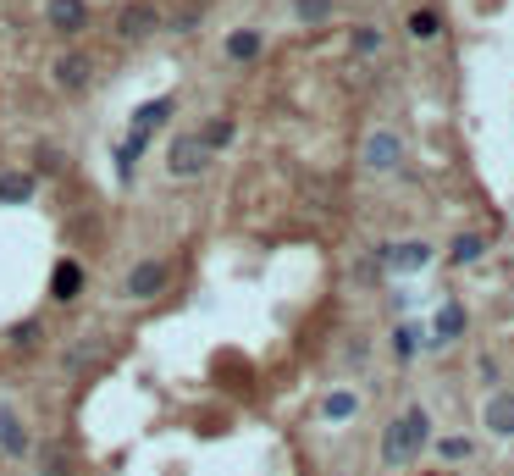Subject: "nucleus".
Segmentation results:
<instances>
[{
    "mask_svg": "<svg viewBox=\"0 0 514 476\" xmlns=\"http://www.w3.org/2000/svg\"><path fill=\"white\" fill-rule=\"evenodd\" d=\"M426 443H431V421H426L420 404H409V410L398 421H388V432H382V465H409Z\"/></svg>",
    "mask_w": 514,
    "mask_h": 476,
    "instance_id": "1",
    "label": "nucleus"
},
{
    "mask_svg": "<svg viewBox=\"0 0 514 476\" xmlns=\"http://www.w3.org/2000/svg\"><path fill=\"white\" fill-rule=\"evenodd\" d=\"M50 84H55L61 95H84V89L95 84V61H89L84 50H61V56L50 61Z\"/></svg>",
    "mask_w": 514,
    "mask_h": 476,
    "instance_id": "2",
    "label": "nucleus"
},
{
    "mask_svg": "<svg viewBox=\"0 0 514 476\" xmlns=\"http://www.w3.org/2000/svg\"><path fill=\"white\" fill-rule=\"evenodd\" d=\"M166 172H172V177H205V172H210V150L199 145V133L166 145Z\"/></svg>",
    "mask_w": 514,
    "mask_h": 476,
    "instance_id": "3",
    "label": "nucleus"
},
{
    "mask_svg": "<svg viewBox=\"0 0 514 476\" xmlns=\"http://www.w3.org/2000/svg\"><path fill=\"white\" fill-rule=\"evenodd\" d=\"M166 283H172V266H166V260H138V266L127 271L122 294H127V299H156Z\"/></svg>",
    "mask_w": 514,
    "mask_h": 476,
    "instance_id": "4",
    "label": "nucleus"
},
{
    "mask_svg": "<svg viewBox=\"0 0 514 476\" xmlns=\"http://www.w3.org/2000/svg\"><path fill=\"white\" fill-rule=\"evenodd\" d=\"M45 23L55 34H84L89 28V0H45Z\"/></svg>",
    "mask_w": 514,
    "mask_h": 476,
    "instance_id": "5",
    "label": "nucleus"
},
{
    "mask_svg": "<svg viewBox=\"0 0 514 476\" xmlns=\"http://www.w3.org/2000/svg\"><path fill=\"white\" fill-rule=\"evenodd\" d=\"M156 23H161V12L150 6V0H133V6H122V17H116V39H150Z\"/></svg>",
    "mask_w": 514,
    "mask_h": 476,
    "instance_id": "6",
    "label": "nucleus"
},
{
    "mask_svg": "<svg viewBox=\"0 0 514 476\" xmlns=\"http://www.w3.org/2000/svg\"><path fill=\"white\" fill-rule=\"evenodd\" d=\"M404 161V145H398V133H371V139H365V167H371V172H393Z\"/></svg>",
    "mask_w": 514,
    "mask_h": 476,
    "instance_id": "7",
    "label": "nucleus"
},
{
    "mask_svg": "<svg viewBox=\"0 0 514 476\" xmlns=\"http://www.w3.org/2000/svg\"><path fill=\"white\" fill-rule=\"evenodd\" d=\"M222 56L238 61V66H249L255 56H266V34H260V28H233L227 45H222Z\"/></svg>",
    "mask_w": 514,
    "mask_h": 476,
    "instance_id": "8",
    "label": "nucleus"
},
{
    "mask_svg": "<svg viewBox=\"0 0 514 476\" xmlns=\"http://www.w3.org/2000/svg\"><path fill=\"white\" fill-rule=\"evenodd\" d=\"M382 50H388V39H382V28H371V23H359V28H348V56H354V61H382Z\"/></svg>",
    "mask_w": 514,
    "mask_h": 476,
    "instance_id": "9",
    "label": "nucleus"
},
{
    "mask_svg": "<svg viewBox=\"0 0 514 476\" xmlns=\"http://www.w3.org/2000/svg\"><path fill=\"white\" fill-rule=\"evenodd\" d=\"M481 416H487V432H498V438H514V393H492Z\"/></svg>",
    "mask_w": 514,
    "mask_h": 476,
    "instance_id": "10",
    "label": "nucleus"
},
{
    "mask_svg": "<svg viewBox=\"0 0 514 476\" xmlns=\"http://www.w3.org/2000/svg\"><path fill=\"white\" fill-rule=\"evenodd\" d=\"M465 305H443V310H437V321H431V338H437V344H459V338H465Z\"/></svg>",
    "mask_w": 514,
    "mask_h": 476,
    "instance_id": "11",
    "label": "nucleus"
},
{
    "mask_svg": "<svg viewBox=\"0 0 514 476\" xmlns=\"http://www.w3.org/2000/svg\"><path fill=\"white\" fill-rule=\"evenodd\" d=\"M0 449H6L12 460H23V454H28V432H23L17 410H0Z\"/></svg>",
    "mask_w": 514,
    "mask_h": 476,
    "instance_id": "12",
    "label": "nucleus"
},
{
    "mask_svg": "<svg viewBox=\"0 0 514 476\" xmlns=\"http://www.w3.org/2000/svg\"><path fill=\"white\" fill-rule=\"evenodd\" d=\"M172 111H177V100H172V95H161V100H150V106H138V111H133V127H138V133H156Z\"/></svg>",
    "mask_w": 514,
    "mask_h": 476,
    "instance_id": "13",
    "label": "nucleus"
},
{
    "mask_svg": "<svg viewBox=\"0 0 514 476\" xmlns=\"http://www.w3.org/2000/svg\"><path fill=\"white\" fill-rule=\"evenodd\" d=\"M34 199V172H6L0 177V206H28Z\"/></svg>",
    "mask_w": 514,
    "mask_h": 476,
    "instance_id": "14",
    "label": "nucleus"
},
{
    "mask_svg": "<svg viewBox=\"0 0 514 476\" xmlns=\"http://www.w3.org/2000/svg\"><path fill=\"white\" fill-rule=\"evenodd\" d=\"M78 289H84V266H78V260H61L50 294H55V299H78Z\"/></svg>",
    "mask_w": 514,
    "mask_h": 476,
    "instance_id": "15",
    "label": "nucleus"
},
{
    "mask_svg": "<svg viewBox=\"0 0 514 476\" xmlns=\"http://www.w3.org/2000/svg\"><path fill=\"white\" fill-rule=\"evenodd\" d=\"M199 145H205L210 156H216V150H227V145H233V122H227V116H210V122L199 127Z\"/></svg>",
    "mask_w": 514,
    "mask_h": 476,
    "instance_id": "16",
    "label": "nucleus"
},
{
    "mask_svg": "<svg viewBox=\"0 0 514 476\" xmlns=\"http://www.w3.org/2000/svg\"><path fill=\"white\" fill-rule=\"evenodd\" d=\"M388 260H393L398 271H420V266L431 260V244H393V249H388Z\"/></svg>",
    "mask_w": 514,
    "mask_h": 476,
    "instance_id": "17",
    "label": "nucleus"
},
{
    "mask_svg": "<svg viewBox=\"0 0 514 476\" xmlns=\"http://www.w3.org/2000/svg\"><path fill=\"white\" fill-rule=\"evenodd\" d=\"M293 17L305 28H321V23H332V0H293Z\"/></svg>",
    "mask_w": 514,
    "mask_h": 476,
    "instance_id": "18",
    "label": "nucleus"
},
{
    "mask_svg": "<svg viewBox=\"0 0 514 476\" xmlns=\"http://www.w3.org/2000/svg\"><path fill=\"white\" fill-rule=\"evenodd\" d=\"M321 410H327V421H348V416L359 410V399H354L348 388H338V393H327V404H321Z\"/></svg>",
    "mask_w": 514,
    "mask_h": 476,
    "instance_id": "19",
    "label": "nucleus"
},
{
    "mask_svg": "<svg viewBox=\"0 0 514 476\" xmlns=\"http://www.w3.org/2000/svg\"><path fill=\"white\" fill-rule=\"evenodd\" d=\"M409 34H415V39H437V34H443V17H437L431 6H420V12L409 17Z\"/></svg>",
    "mask_w": 514,
    "mask_h": 476,
    "instance_id": "20",
    "label": "nucleus"
},
{
    "mask_svg": "<svg viewBox=\"0 0 514 476\" xmlns=\"http://www.w3.org/2000/svg\"><path fill=\"white\" fill-rule=\"evenodd\" d=\"M34 167H39V172H55V167H61V145H50V139H45V145L34 150Z\"/></svg>",
    "mask_w": 514,
    "mask_h": 476,
    "instance_id": "21",
    "label": "nucleus"
},
{
    "mask_svg": "<svg viewBox=\"0 0 514 476\" xmlns=\"http://www.w3.org/2000/svg\"><path fill=\"white\" fill-rule=\"evenodd\" d=\"M437 449H443V460H470V438H443V443H437Z\"/></svg>",
    "mask_w": 514,
    "mask_h": 476,
    "instance_id": "22",
    "label": "nucleus"
},
{
    "mask_svg": "<svg viewBox=\"0 0 514 476\" xmlns=\"http://www.w3.org/2000/svg\"><path fill=\"white\" fill-rule=\"evenodd\" d=\"M481 249H487V244H481V238H476V233H465V238H459V244H454V255H459V260H476V255H481Z\"/></svg>",
    "mask_w": 514,
    "mask_h": 476,
    "instance_id": "23",
    "label": "nucleus"
},
{
    "mask_svg": "<svg viewBox=\"0 0 514 476\" xmlns=\"http://www.w3.org/2000/svg\"><path fill=\"white\" fill-rule=\"evenodd\" d=\"M393 349H398V360H409V355H415V332H409V327H398V332H393Z\"/></svg>",
    "mask_w": 514,
    "mask_h": 476,
    "instance_id": "24",
    "label": "nucleus"
},
{
    "mask_svg": "<svg viewBox=\"0 0 514 476\" xmlns=\"http://www.w3.org/2000/svg\"><path fill=\"white\" fill-rule=\"evenodd\" d=\"M45 471H50V476H66V460H61V449H45Z\"/></svg>",
    "mask_w": 514,
    "mask_h": 476,
    "instance_id": "25",
    "label": "nucleus"
}]
</instances>
